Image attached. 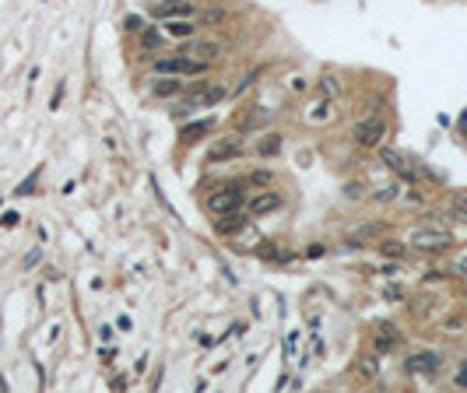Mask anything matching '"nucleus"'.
<instances>
[{
  "label": "nucleus",
  "instance_id": "obj_1",
  "mask_svg": "<svg viewBox=\"0 0 467 393\" xmlns=\"http://www.w3.org/2000/svg\"><path fill=\"white\" fill-rule=\"evenodd\" d=\"M214 64H204V60H193V57H158L151 60V74H172V78H204L211 74Z\"/></svg>",
  "mask_w": 467,
  "mask_h": 393
},
{
  "label": "nucleus",
  "instance_id": "obj_2",
  "mask_svg": "<svg viewBox=\"0 0 467 393\" xmlns=\"http://www.w3.org/2000/svg\"><path fill=\"white\" fill-rule=\"evenodd\" d=\"M246 183H232V186H221V190H214L211 197H207V211L214 214V218H221V214H239L243 211V204H246Z\"/></svg>",
  "mask_w": 467,
  "mask_h": 393
},
{
  "label": "nucleus",
  "instance_id": "obj_3",
  "mask_svg": "<svg viewBox=\"0 0 467 393\" xmlns=\"http://www.w3.org/2000/svg\"><path fill=\"white\" fill-rule=\"evenodd\" d=\"M407 246L411 249H421V253H442L453 246V235L446 228H414L407 235Z\"/></svg>",
  "mask_w": 467,
  "mask_h": 393
},
{
  "label": "nucleus",
  "instance_id": "obj_4",
  "mask_svg": "<svg viewBox=\"0 0 467 393\" xmlns=\"http://www.w3.org/2000/svg\"><path fill=\"white\" fill-rule=\"evenodd\" d=\"M228 92H225V85H200L197 88V95H190V99H183V102H176L172 106V116H186V113H193V109H204V106H214V102H221Z\"/></svg>",
  "mask_w": 467,
  "mask_h": 393
},
{
  "label": "nucleus",
  "instance_id": "obj_5",
  "mask_svg": "<svg viewBox=\"0 0 467 393\" xmlns=\"http://www.w3.org/2000/svg\"><path fill=\"white\" fill-rule=\"evenodd\" d=\"M383 137H386V120H383V116H365V120H358L355 130H351V141H355L358 148H379Z\"/></svg>",
  "mask_w": 467,
  "mask_h": 393
},
{
  "label": "nucleus",
  "instance_id": "obj_6",
  "mask_svg": "<svg viewBox=\"0 0 467 393\" xmlns=\"http://www.w3.org/2000/svg\"><path fill=\"white\" fill-rule=\"evenodd\" d=\"M183 53L193 57V60H204V64H218L221 53H225V46H221L218 39H200V36H193V39L183 46Z\"/></svg>",
  "mask_w": 467,
  "mask_h": 393
},
{
  "label": "nucleus",
  "instance_id": "obj_7",
  "mask_svg": "<svg viewBox=\"0 0 467 393\" xmlns=\"http://www.w3.org/2000/svg\"><path fill=\"white\" fill-rule=\"evenodd\" d=\"M243 155H246L243 137H218L207 151V162L214 165V162H232V158H243Z\"/></svg>",
  "mask_w": 467,
  "mask_h": 393
},
{
  "label": "nucleus",
  "instance_id": "obj_8",
  "mask_svg": "<svg viewBox=\"0 0 467 393\" xmlns=\"http://www.w3.org/2000/svg\"><path fill=\"white\" fill-rule=\"evenodd\" d=\"M407 372L411 375H439L442 354L439 351H414V354H407Z\"/></svg>",
  "mask_w": 467,
  "mask_h": 393
},
{
  "label": "nucleus",
  "instance_id": "obj_9",
  "mask_svg": "<svg viewBox=\"0 0 467 393\" xmlns=\"http://www.w3.org/2000/svg\"><path fill=\"white\" fill-rule=\"evenodd\" d=\"M151 18L155 22H179V18H197V4H151Z\"/></svg>",
  "mask_w": 467,
  "mask_h": 393
},
{
  "label": "nucleus",
  "instance_id": "obj_10",
  "mask_svg": "<svg viewBox=\"0 0 467 393\" xmlns=\"http://www.w3.org/2000/svg\"><path fill=\"white\" fill-rule=\"evenodd\" d=\"M183 88H186V81L172 78V74H158V81H151V95L155 99H176Z\"/></svg>",
  "mask_w": 467,
  "mask_h": 393
},
{
  "label": "nucleus",
  "instance_id": "obj_11",
  "mask_svg": "<svg viewBox=\"0 0 467 393\" xmlns=\"http://www.w3.org/2000/svg\"><path fill=\"white\" fill-rule=\"evenodd\" d=\"M278 207H281V193H274V190H264V193L250 197V214H253V218L271 214V211H278Z\"/></svg>",
  "mask_w": 467,
  "mask_h": 393
},
{
  "label": "nucleus",
  "instance_id": "obj_12",
  "mask_svg": "<svg viewBox=\"0 0 467 393\" xmlns=\"http://www.w3.org/2000/svg\"><path fill=\"white\" fill-rule=\"evenodd\" d=\"M162 29L172 39H193L200 25H197V18H179V22H162Z\"/></svg>",
  "mask_w": 467,
  "mask_h": 393
},
{
  "label": "nucleus",
  "instance_id": "obj_13",
  "mask_svg": "<svg viewBox=\"0 0 467 393\" xmlns=\"http://www.w3.org/2000/svg\"><path fill=\"white\" fill-rule=\"evenodd\" d=\"M214 127H218V123H214L211 116H207V120H197V123H190V127L179 130V141H183V144H193V141H200L204 134H211Z\"/></svg>",
  "mask_w": 467,
  "mask_h": 393
},
{
  "label": "nucleus",
  "instance_id": "obj_14",
  "mask_svg": "<svg viewBox=\"0 0 467 393\" xmlns=\"http://www.w3.org/2000/svg\"><path fill=\"white\" fill-rule=\"evenodd\" d=\"M379 162H383L386 169H393L397 176H404V179H411V176H414V172L404 165V155H400V151H393V148H379Z\"/></svg>",
  "mask_w": 467,
  "mask_h": 393
},
{
  "label": "nucleus",
  "instance_id": "obj_15",
  "mask_svg": "<svg viewBox=\"0 0 467 393\" xmlns=\"http://www.w3.org/2000/svg\"><path fill=\"white\" fill-rule=\"evenodd\" d=\"M250 218L239 211V214H221V218H214V232L218 235H232V232H239L243 225H246Z\"/></svg>",
  "mask_w": 467,
  "mask_h": 393
},
{
  "label": "nucleus",
  "instance_id": "obj_16",
  "mask_svg": "<svg viewBox=\"0 0 467 393\" xmlns=\"http://www.w3.org/2000/svg\"><path fill=\"white\" fill-rule=\"evenodd\" d=\"M137 46L148 50V53H151V50H162V46H165V29H151V25H148V29L137 36Z\"/></svg>",
  "mask_w": 467,
  "mask_h": 393
},
{
  "label": "nucleus",
  "instance_id": "obj_17",
  "mask_svg": "<svg viewBox=\"0 0 467 393\" xmlns=\"http://www.w3.org/2000/svg\"><path fill=\"white\" fill-rule=\"evenodd\" d=\"M330 116H334V99H323V95H320L316 109H309V113H306V120H309V123H327Z\"/></svg>",
  "mask_w": 467,
  "mask_h": 393
},
{
  "label": "nucleus",
  "instance_id": "obj_18",
  "mask_svg": "<svg viewBox=\"0 0 467 393\" xmlns=\"http://www.w3.org/2000/svg\"><path fill=\"white\" fill-rule=\"evenodd\" d=\"M397 344H400L397 326H379V333H376V351H393Z\"/></svg>",
  "mask_w": 467,
  "mask_h": 393
},
{
  "label": "nucleus",
  "instance_id": "obj_19",
  "mask_svg": "<svg viewBox=\"0 0 467 393\" xmlns=\"http://www.w3.org/2000/svg\"><path fill=\"white\" fill-rule=\"evenodd\" d=\"M449 218H456V221L467 225V190H456L449 197Z\"/></svg>",
  "mask_w": 467,
  "mask_h": 393
},
{
  "label": "nucleus",
  "instance_id": "obj_20",
  "mask_svg": "<svg viewBox=\"0 0 467 393\" xmlns=\"http://www.w3.org/2000/svg\"><path fill=\"white\" fill-rule=\"evenodd\" d=\"M355 372H358L362 379H376V375H379V358H376V354H365V358H358Z\"/></svg>",
  "mask_w": 467,
  "mask_h": 393
},
{
  "label": "nucleus",
  "instance_id": "obj_21",
  "mask_svg": "<svg viewBox=\"0 0 467 393\" xmlns=\"http://www.w3.org/2000/svg\"><path fill=\"white\" fill-rule=\"evenodd\" d=\"M316 92H320L323 99H337V95H341V81H337V74H323Z\"/></svg>",
  "mask_w": 467,
  "mask_h": 393
},
{
  "label": "nucleus",
  "instance_id": "obj_22",
  "mask_svg": "<svg viewBox=\"0 0 467 393\" xmlns=\"http://www.w3.org/2000/svg\"><path fill=\"white\" fill-rule=\"evenodd\" d=\"M228 18L225 8H211V11H197V25H221Z\"/></svg>",
  "mask_w": 467,
  "mask_h": 393
},
{
  "label": "nucleus",
  "instance_id": "obj_23",
  "mask_svg": "<svg viewBox=\"0 0 467 393\" xmlns=\"http://www.w3.org/2000/svg\"><path fill=\"white\" fill-rule=\"evenodd\" d=\"M281 151V137L278 134H267L260 144H257V155H264V158H271V155H278Z\"/></svg>",
  "mask_w": 467,
  "mask_h": 393
},
{
  "label": "nucleus",
  "instance_id": "obj_24",
  "mask_svg": "<svg viewBox=\"0 0 467 393\" xmlns=\"http://www.w3.org/2000/svg\"><path fill=\"white\" fill-rule=\"evenodd\" d=\"M271 179H274V172H271V169H257V172H250L246 186H271Z\"/></svg>",
  "mask_w": 467,
  "mask_h": 393
},
{
  "label": "nucleus",
  "instance_id": "obj_25",
  "mask_svg": "<svg viewBox=\"0 0 467 393\" xmlns=\"http://www.w3.org/2000/svg\"><path fill=\"white\" fill-rule=\"evenodd\" d=\"M379 253H383V256H390V260H404L407 246H400V242H379Z\"/></svg>",
  "mask_w": 467,
  "mask_h": 393
},
{
  "label": "nucleus",
  "instance_id": "obj_26",
  "mask_svg": "<svg viewBox=\"0 0 467 393\" xmlns=\"http://www.w3.org/2000/svg\"><path fill=\"white\" fill-rule=\"evenodd\" d=\"M397 193H400V186H383V190H376V193H372V200H376V204H393V200H397Z\"/></svg>",
  "mask_w": 467,
  "mask_h": 393
},
{
  "label": "nucleus",
  "instance_id": "obj_27",
  "mask_svg": "<svg viewBox=\"0 0 467 393\" xmlns=\"http://www.w3.org/2000/svg\"><path fill=\"white\" fill-rule=\"evenodd\" d=\"M123 29H127V32H134V36H141L148 25H144V18H141V15H127V18H123Z\"/></svg>",
  "mask_w": 467,
  "mask_h": 393
},
{
  "label": "nucleus",
  "instance_id": "obj_28",
  "mask_svg": "<svg viewBox=\"0 0 467 393\" xmlns=\"http://www.w3.org/2000/svg\"><path fill=\"white\" fill-rule=\"evenodd\" d=\"M18 221H22V218H18V214H15V211H8V214H4V218H0V228H15V225H18Z\"/></svg>",
  "mask_w": 467,
  "mask_h": 393
},
{
  "label": "nucleus",
  "instance_id": "obj_29",
  "mask_svg": "<svg viewBox=\"0 0 467 393\" xmlns=\"http://www.w3.org/2000/svg\"><path fill=\"white\" fill-rule=\"evenodd\" d=\"M453 274L467 277V253H463V256H456V263H453Z\"/></svg>",
  "mask_w": 467,
  "mask_h": 393
},
{
  "label": "nucleus",
  "instance_id": "obj_30",
  "mask_svg": "<svg viewBox=\"0 0 467 393\" xmlns=\"http://www.w3.org/2000/svg\"><path fill=\"white\" fill-rule=\"evenodd\" d=\"M344 193H348L351 200H358V197H362V186H358V183H348V186H344Z\"/></svg>",
  "mask_w": 467,
  "mask_h": 393
},
{
  "label": "nucleus",
  "instance_id": "obj_31",
  "mask_svg": "<svg viewBox=\"0 0 467 393\" xmlns=\"http://www.w3.org/2000/svg\"><path fill=\"white\" fill-rule=\"evenodd\" d=\"M453 382H456V386H460V389H467V365H463V368H460V372H456V379H453Z\"/></svg>",
  "mask_w": 467,
  "mask_h": 393
},
{
  "label": "nucleus",
  "instance_id": "obj_32",
  "mask_svg": "<svg viewBox=\"0 0 467 393\" xmlns=\"http://www.w3.org/2000/svg\"><path fill=\"white\" fill-rule=\"evenodd\" d=\"M39 256H43V253H39V249H36V253H32V256H25V267H36V263H39Z\"/></svg>",
  "mask_w": 467,
  "mask_h": 393
},
{
  "label": "nucleus",
  "instance_id": "obj_33",
  "mask_svg": "<svg viewBox=\"0 0 467 393\" xmlns=\"http://www.w3.org/2000/svg\"><path fill=\"white\" fill-rule=\"evenodd\" d=\"M162 4H197V0H162Z\"/></svg>",
  "mask_w": 467,
  "mask_h": 393
}]
</instances>
